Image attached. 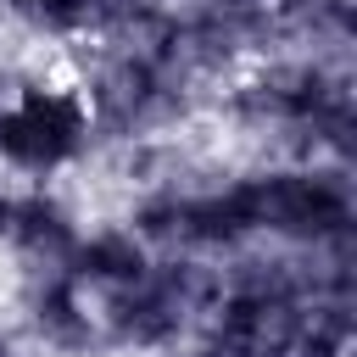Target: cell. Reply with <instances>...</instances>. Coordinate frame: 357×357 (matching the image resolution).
<instances>
[{"instance_id":"6da1fadb","label":"cell","mask_w":357,"mask_h":357,"mask_svg":"<svg viewBox=\"0 0 357 357\" xmlns=\"http://www.w3.org/2000/svg\"><path fill=\"white\" fill-rule=\"evenodd\" d=\"M229 112L251 128L284 134L301 151L335 156V167L351 156V134H357L351 78L324 61H273V67L251 73L245 84H234Z\"/></svg>"},{"instance_id":"7a4b0ae2","label":"cell","mask_w":357,"mask_h":357,"mask_svg":"<svg viewBox=\"0 0 357 357\" xmlns=\"http://www.w3.org/2000/svg\"><path fill=\"white\" fill-rule=\"evenodd\" d=\"M240 184H245L257 234H273L307 251L357 240V195L346 167H273Z\"/></svg>"},{"instance_id":"3957f363","label":"cell","mask_w":357,"mask_h":357,"mask_svg":"<svg viewBox=\"0 0 357 357\" xmlns=\"http://www.w3.org/2000/svg\"><path fill=\"white\" fill-rule=\"evenodd\" d=\"M184 100H190V84L139 33H112V50L89 78L84 112H89V128L134 139V134H151V128L173 123L184 112Z\"/></svg>"},{"instance_id":"277c9868","label":"cell","mask_w":357,"mask_h":357,"mask_svg":"<svg viewBox=\"0 0 357 357\" xmlns=\"http://www.w3.org/2000/svg\"><path fill=\"white\" fill-rule=\"evenodd\" d=\"M218 296V273L195 257H162L134 284L106 290V335L117 346H167L190 329L195 312H206Z\"/></svg>"},{"instance_id":"5b68a950","label":"cell","mask_w":357,"mask_h":357,"mask_svg":"<svg viewBox=\"0 0 357 357\" xmlns=\"http://www.w3.org/2000/svg\"><path fill=\"white\" fill-rule=\"evenodd\" d=\"M134 234L145 245L167 251H234L257 234L245 184H218V190H151L134 206Z\"/></svg>"},{"instance_id":"8992f818","label":"cell","mask_w":357,"mask_h":357,"mask_svg":"<svg viewBox=\"0 0 357 357\" xmlns=\"http://www.w3.org/2000/svg\"><path fill=\"white\" fill-rule=\"evenodd\" d=\"M89 134L84 95L61 84H22L11 100H0V162L22 173H61L84 156Z\"/></svg>"},{"instance_id":"52a82bcc","label":"cell","mask_w":357,"mask_h":357,"mask_svg":"<svg viewBox=\"0 0 357 357\" xmlns=\"http://www.w3.org/2000/svg\"><path fill=\"white\" fill-rule=\"evenodd\" d=\"M0 240L17 245L22 257H33L39 268H61V257L78 240V229H73L67 206L50 201L45 190H22V195L0 190Z\"/></svg>"},{"instance_id":"ba28073f","label":"cell","mask_w":357,"mask_h":357,"mask_svg":"<svg viewBox=\"0 0 357 357\" xmlns=\"http://www.w3.org/2000/svg\"><path fill=\"white\" fill-rule=\"evenodd\" d=\"M28 324L56 351H73L78 357V351L95 346V318L84 307V290L61 268H33V279H28Z\"/></svg>"},{"instance_id":"9c48e42d","label":"cell","mask_w":357,"mask_h":357,"mask_svg":"<svg viewBox=\"0 0 357 357\" xmlns=\"http://www.w3.org/2000/svg\"><path fill=\"white\" fill-rule=\"evenodd\" d=\"M151 268V251L134 229H100V234H78L73 251L61 257V273L84 290V284H100V290H117V284H134L139 273Z\"/></svg>"},{"instance_id":"30bf717a","label":"cell","mask_w":357,"mask_h":357,"mask_svg":"<svg viewBox=\"0 0 357 357\" xmlns=\"http://www.w3.org/2000/svg\"><path fill=\"white\" fill-rule=\"evenodd\" d=\"M268 22H273V33L346 45L351 39V0H268Z\"/></svg>"},{"instance_id":"8fae6325","label":"cell","mask_w":357,"mask_h":357,"mask_svg":"<svg viewBox=\"0 0 357 357\" xmlns=\"http://www.w3.org/2000/svg\"><path fill=\"white\" fill-rule=\"evenodd\" d=\"M0 357H17V346H11V340H6V335H0Z\"/></svg>"},{"instance_id":"7c38bea8","label":"cell","mask_w":357,"mask_h":357,"mask_svg":"<svg viewBox=\"0 0 357 357\" xmlns=\"http://www.w3.org/2000/svg\"><path fill=\"white\" fill-rule=\"evenodd\" d=\"M195 357H229V351H218V346H201V351H195Z\"/></svg>"}]
</instances>
